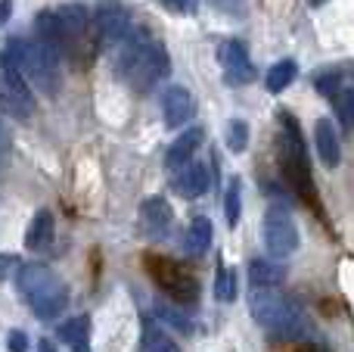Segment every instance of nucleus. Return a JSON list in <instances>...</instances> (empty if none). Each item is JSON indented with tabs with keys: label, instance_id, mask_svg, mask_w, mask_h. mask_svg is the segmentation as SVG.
I'll return each instance as SVG.
<instances>
[{
	"label": "nucleus",
	"instance_id": "obj_28",
	"mask_svg": "<svg viewBox=\"0 0 354 352\" xmlns=\"http://www.w3.org/2000/svg\"><path fill=\"white\" fill-rule=\"evenodd\" d=\"M162 3H165L168 10L180 12V16H189V12L196 10V0H162Z\"/></svg>",
	"mask_w": 354,
	"mask_h": 352
},
{
	"label": "nucleus",
	"instance_id": "obj_29",
	"mask_svg": "<svg viewBox=\"0 0 354 352\" xmlns=\"http://www.w3.org/2000/svg\"><path fill=\"white\" fill-rule=\"evenodd\" d=\"M19 265V259L16 256H6V253H0V281H6L12 274V268Z\"/></svg>",
	"mask_w": 354,
	"mask_h": 352
},
{
	"label": "nucleus",
	"instance_id": "obj_31",
	"mask_svg": "<svg viewBox=\"0 0 354 352\" xmlns=\"http://www.w3.org/2000/svg\"><path fill=\"white\" fill-rule=\"evenodd\" d=\"M10 16H12V0H0V28L10 22Z\"/></svg>",
	"mask_w": 354,
	"mask_h": 352
},
{
	"label": "nucleus",
	"instance_id": "obj_26",
	"mask_svg": "<svg viewBox=\"0 0 354 352\" xmlns=\"http://www.w3.org/2000/svg\"><path fill=\"white\" fill-rule=\"evenodd\" d=\"M159 318H162V322H168V324H171V328L183 331V334H189V331H193V328H189V322H187V318H183L177 309H171V306H159Z\"/></svg>",
	"mask_w": 354,
	"mask_h": 352
},
{
	"label": "nucleus",
	"instance_id": "obj_23",
	"mask_svg": "<svg viewBox=\"0 0 354 352\" xmlns=\"http://www.w3.org/2000/svg\"><path fill=\"white\" fill-rule=\"evenodd\" d=\"M214 297L221 303H233L236 299V274H233V268L227 265L218 268V274H214Z\"/></svg>",
	"mask_w": 354,
	"mask_h": 352
},
{
	"label": "nucleus",
	"instance_id": "obj_4",
	"mask_svg": "<svg viewBox=\"0 0 354 352\" xmlns=\"http://www.w3.org/2000/svg\"><path fill=\"white\" fill-rule=\"evenodd\" d=\"M19 290L41 322H53L68 306V287L41 262H25L19 268Z\"/></svg>",
	"mask_w": 354,
	"mask_h": 352
},
{
	"label": "nucleus",
	"instance_id": "obj_20",
	"mask_svg": "<svg viewBox=\"0 0 354 352\" xmlns=\"http://www.w3.org/2000/svg\"><path fill=\"white\" fill-rule=\"evenodd\" d=\"M208 247H212V222L205 215H196L187 228V237H183V249L189 256H205Z\"/></svg>",
	"mask_w": 354,
	"mask_h": 352
},
{
	"label": "nucleus",
	"instance_id": "obj_14",
	"mask_svg": "<svg viewBox=\"0 0 354 352\" xmlns=\"http://www.w3.org/2000/svg\"><path fill=\"white\" fill-rule=\"evenodd\" d=\"M174 191L187 200H199L208 191V168L202 162H187L180 172L174 175Z\"/></svg>",
	"mask_w": 354,
	"mask_h": 352
},
{
	"label": "nucleus",
	"instance_id": "obj_5",
	"mask_svg": "<svg viewBox=\"0 0 354 352\" xmlns=\"http://www.w3.org/2000/svg\"><path fill=\"white\" fill-rule=\"evenodd\" d=\"M283 122V137H280V162H283V175L292 184V191L299 193L301 200L314 203V191H311V162H308L305 143H301L299 134V122L289 118V112H280Z\"/></svg>",
	"mask_w": 354,
	"mask_h": 352
},
{
	"label": "nucleus",
	"instance_id": "obj_17",
	"mask_svg": "<svg viewBox=\"0 0 354 352\" xmlns=\"http://www.w3.org/2000/svg\"><path fill=\"white\" fill-rule=\"evenodd\" d=\"M56 337L72 352H91V318L87 315L66 318L59 324V331H56Z\"/></svg>",
	"mask_w": 354,
	"mask_h": 352
},
{
	"label": "nucleus",
	"instance_id": "obj_22",
	"mask_svg": "<svg viewBox=\"0 0 354 352\" xmlns=\"http://www.w3.org/2000/svg\"><path fill=\"white\" fill-rule=\"evenodd\" d=\"M224 212H227V225L236 228L239 225V212H243V181L233 178L227 184V197H224Z\"/></svg>",
	"mask_w": 354,
	"mask_h": 352
},
{
	"label": "nucleus",
	"instance_id": "obj_15",
	"mask_svg": "<svg viewBox=\"0 0 354 352\" xmlns=\"http://www.w3.org/2000/svg\"><path fill=\"white\" fill-rule=\"evenodd\" d=\"M156 262H159V268H153V272L168 293H174L177 299H196V281L189 278V274H183L180 268L168 265L165 259H156Z\"/></svg>",
	"mask_w": 354,
	"mask_h": 352
},
{
	"label": "nucleus",
	"instance_id": "obj_25",
	"mask_svg": "<svg viewBox=\"0 0 354 352\" xmlns=\"http://www.w3.org/2000/svg\"><path fill=\"white\" fill-rule=\"evenodd\" d=\"M245 147H249V122L233 118V122L227 125V150H230V153H243Z\"/></svg>",
	"mask_w": 354,
	"mask_h": 352
},
{
	"label": "nucleus",
	"instance_id": "obj_10",
	"mask_svg": "<svg viewBox=\"0 0 354 352\" xmlns=\"http://www.w3.org/2000/svg\"><path fill=\"white\" fill-rule=\"evenodd\" d=\"M218 62L224 69V78L230 85H249L255 78V66H252V56L245 50L243 41H224L218 47Z\"/></svg>",
	"mask_w": 354,
	"mask_h": 352
},
{
	"label": "nucleus",
	"instance_id": "obj_30",
	"mask_svg": "<svg viewBox=\"0 0 354 352\" xmlns=\"http://www.w3.org/2000/svg\"><path fill=\"white\" fill-rule=\"evenodd\" d=\"M0 156H10V128L0 118Z\"/></svg>",
	"mask_w": 354,
	"mask_h": 352
},
{
	"label": "nucleus",
	"instance_id": "obj_3",
	"mask_svg": "<svg viewBox=\"0 0 354 352\" xmlns=\"http://www.w3.org/2000/svg\"><path fill=\"white\" fill-rule=\"evenodd\" d=\"M249 309H252V318L277 337L299 340V337L308 334V322L301 315V309L289 297H283L280 290H274V287H252Z\"/></svg>",
	"mask_w": 354,
	"mask_h": 352
},
{
	"label": "nucleus",
	"instance_id": "obj_33",
	"mask_svg": "<svg viewBox=\"0 0 354 352\" xmlns=\"http://www.w3.org/2000/svg\"><path fill=\"white\" fill-rule=\"evenodd\" d=\"M3 162H6V156H0V168H3Z\"/></svg>",
	"mask_w": 354,
	"mask_h": 352
},
{
	"label": "nucleus",
	"instance_id": "obj_6",
	"mask_svg": "<svg viewBox=\"0 0 354 352\" xmlns=\"http://www.w3.org/2000/svg\"><path fill=\"white\" fill-rule=\"evenodd\" d=\"M261 243L270 259H289L301 243L292 212L283 209V206H270L261 218Z\"/></svg>",
	"mask_w": 354,
	"mask_h": 352
},
{
	"label": "nucleus",
	"instance_id": "obj_24",
	"mask_svg": "<svg viewBox=\"0 0 354 352\" xmlns=\"http://www.w3.org/2000/svg\"><path fill=\"white\" fill-rule=\"evenodd\" d=\"M143 346H147V352H180V346H177V343L165 334V331L156 328V324H147V334H143Z\"/></svg>",
	"mask_w": 354,
	"mask_h": 352
},
{
	"label": "nucleus",
	"instance_id": "obj_19",
	"mask_svg": "<svg viewBox=\"0 0 354 352\" xmlns=\"http://www.w3.org/2000/svg\"><path fill=\"white\" fill-rule=\"evenodd\" d=\"M283 281H286V268H283L280 262H268V259L249 262V284L252 287H274V290H280Z\"/></svg>",
	"mask_w": 354,
	"mask_h": 352
},
{
	"label": "nucleus",
	"instance_id": "obj_11",
	"mask_svg": "<svg viewBox=\"0 0 354 352\" xmlns=\"http://www.w3.org/2000/svg\"><path fill=\"white\" fill-rule=\"evenodd\" d=\"M162 112H165L168 128H180V125H187L196 112L193 94H189L183 85H168L165 91H162Z\"/></svg>",
	"mask_w": 354,
	"mask_h": 352
},
{
	"label": "nucleus",
	"instance_id": "obj_1",
	"mask_svg": "<svg viewBox=\"0 0 354 352\" xmlns=\"http://www.w3.org/2000/svg\"><path fill=\"white\" fill-rule=\"evenodd\" d=\"M115 69L137 94H147V91H153L162 78H168L171 60H168V50L162 47L159 41H153L147 31H134V35H128L122 41Z\"/></svg>",
	"mask_w": 354,
	"mask_h": 352
},
{
	"label": "nucleus",
	"instance_id": "obj_18",
	"mask_svg": "<svg viewBox=\"0 0 354 352\" xmlns=\"http://www.w3.org/2000/svg\"><path fill=\"white\" fill-rule=\"evenodd\" d=\"M53 231H56L53 212H50V209L35 212V218H31L28 231H25V247H28V249H35V253H41V249H47V247H50V240H53Z\"/></svg>",
	"mask_w": 354,
	"mask_h": 352
},
{
	"label": "nucleus",
	"instance_id": "obj_13",
	"mask_svg": "<svg viewBox=\"0 0 354 352\" xmlns=\"http://www.w3.org/2000/svg\"><path fill=\"white\" fill-rule=\"evenodd\" d=\"M171 218H174V212H171V206H168V200H162V197L143 200L140 222H143V231H147V234L162 237L168 228H171Z\"/></svg>",
	"mask_w": 354,
	"mask_h": 352
},
{
	"label": "nucleus",
	"instance_id": "obj_27",
	"mask_svg": "<svg viewBox=\"0 0 354 352\" xmlns=\"http://www.w3.org/2000/svg\"><path fill=\"white\" fill-rule=\"evenodd\" d=\"M6 346H10V352H25V349H28V340H25L22 331H10V337H6Z\"/></svg>",
	"mask_w": 354,
	"mask_h": 352
},
{
	"label": "nucleus",
	"instance_id": "obj_8",
	"mask_svg": "<svg viewBox=\"0 0 354 352\" xmlns=\"http://www.w3.org/2000/svg\"><path fill=\"white\" fill-rule=\"evenodd\" d=\"M0 112L16 122H28L35 116V94L22 81V75L10 66H0Z\"/></svg>",
	"mask_w": 354,
	"mask_h": 352
},
{
	"label": "nucleus",
	"instance_id": "obj_21",
	"mask_svg": "<svg viewBox=\"0 0 354 352\" xmlns=\"http://www.w3.org/2000/svg\"><path fill=\"white\" fill-rule=\"evenodd\" d=\"M295 78H299V62L295 60H280V62H274V66L268 69L264 87H268L270 94H283Z\"/></svg>",
	"mask_w": 354,
	"mask_h": 352
},
{
	"label": "nucleus",
	"instance_id": "obj_7",
	"mask_svg": "<svg viewBox=\"0 0 354 352\" xmlns=\"http://www.w3.org/2000/svg\"><path fill=\"white\" fill-rule=\"evenodd\" d=\"M314 87L336 106L339 118L348 128H354V72H345V69L320 72V75H314Z\"/></svg>",
	"mask_w": 354,
	"mask_h": 352
},
{
	"label": "nucleus",
	"instance_id": "obj_32",
	"mask_svg": "<svg viewBox=\"0 0 354 352\" xmlns=\"http://www.w3.org/2000/svg\"><path fill=\"white\" fill-rule=\"evenodd\" d=\"M37 352H53V346H50L47 340H41V343H37Z\"/></svg>",
	"mask_w": 354,
	"mask_h": 352
},
{
	"label": "nucleus",
	"instance_id": "obj_2",
	"mask_svg": "<svg viewBox=\"0 0 354 352\" xmlns=\"http://www.w3.org/2000/svg\"><path fill=\"white\" fill-rule=\"evenodd\" d=\"M0 66L16 69L25 85L41 91L44 97L59 94V56L41 41H25V37L10 41L0 53Z\"/></svg>",
	"mask_w": 354,
	"mask_h": 352
},
{
	"label": "nucleus",
	"instance_id": "obj_16",
	"mask_svg": "<svg viewBox=\"0 0 354 352\" xmlns=\"http://www.w3.org/2000/svg\"><path fill=\"white\" fill-rule=\"evenodd\" d=\"M202 137H205V131L202 128H189V131H183L180 137L168 147V153H165V166L168 168H183L187 162H193V153L202 147Z\"/></svg>",
	"mask_w": 354,
	"mask_h": 352
},
{
	"label": "nucleus",
	"instance_id": "obj_9",
	"mask_svg": "<svg viewBox=\"0 0 354 352\" xmlns=\"http://www.w3.org/2000/svg\"><path fill=\"white\" fill-rule=\"evenodd\" d=\"M93 31L103 44H122L131 35V12L122 3H103L93 12Z\"/></svg>",
	"mask_w": 354,
	"mask_h": 352
},
{
	"label": "nucleus",
	"instance_id": "obj_12",
	"mask_svg": "<svg viewBox=\"0 0 354 352\" xmlns=\"http://www.w3.org/2000/svg\"><path fill=\"white\" fill-rule=\"evenodd\" d=\"M314 143H317V156L326 168H336L342 159V147H339V134L336 125L330 118H317L314 122Z\"/></svg>",
	"mask_w": 354,
	"mask_h": 352
}]
</instances>
